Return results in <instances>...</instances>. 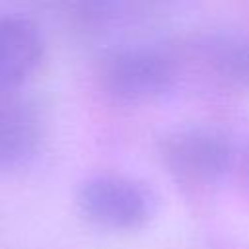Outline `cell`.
<instances>
[{"label": "cell", "mask_w": 249, "mask_h": 249, "mask_svg": "<svg viewBox=\"0 0 249 249\" xmlns=\"http://www.w3.org/2000/svg\"><path fill=\"white\" fill-rule=\"evenodd\" d=\"M101 88L124 103H146L169 93L177 82L175 62L154 47L130 45L107 53L99 64Z\"/></svg>", "instance_id": "obj_1"}, {"label": "cell", "mask_w": 249, "mask_h": 249, "mask_svg": "<svg viewBox=\"0 0 249 249\" xmlns=\"http://www.w3.org/2000/svg\"><path fill=\"white\" fill-rule=\"evenodd\" d=\"M161 160L175 181L187 187H210L231 167L230 140L212 128H185L163 140Z\"/></svg>", "instance_id": "obj_2"}, {"label": "cell", "mask_w": 249, "mask_h": 249, "mask_svg": "<svg viewBox=\"0 0 249 249\" xmlns=\"http://www.w3.org/2000/svg\"><path fill=\"white\" fill-rule=\"evenodd\" d=\"M78 204L89 222L115 231L142 228L154 210L148 189L123 175H97L86 181Z\"/></svg>", "instance_id": "obj_3"}, {"label": "cell", "mask_w": 249, "mask_h": 249, "mask_svg": "<svg viewBox=\"0 0 249 249\" xmlns=\"http://www.w3.org/2000/svg\"><path fill=\"white\" fill-rule=\"evenodd\" d=\"M43 37L25 18H0V91L23 86L43 60Z\"/></svg>", "instance_id": "obj_4"}, {"label": "cell", "mask_w": 249, "mask_h": 249, "mask_svg": "<svg viewBox=\"0 0 249 249\" xmlns=\"http://www.w3.org/2000/svg\"><path fill=\"white\" fill-rule=\"evenodd\" d=\"M39 138L41 123L35 109L16 95H0V171L14 169L29 160Z\"/></svg>", "instance_id": "obj_5"}, {"label": "cell", "mask_w": 249, "mask_h": 249, "mask_svg": "<svg viewBox=\"0 0 249 249\" xmlns=\"http://www.w3.org/2000/svg\"><path fill=\"white\" fill-rule=\"evenodd\" d=\"M208 56L212 66L220 74L249 86V43L247 41L237 37H220L210 43Z\"/></svg>", "instance_id": "obj_6"}, {"label": "cell", "mask_w": 249, "mask_h": 249, "mask_svg": "<svg viewBox=\"0 0 249 249\" xmlns=\"http://www.w3.org/2000/svg\"><path fill=\"white\" fill-rule=\"evenodd\" d=\"M243 179H245V183L249 187V150H247V154L243 158Z\"/></svg>", "instance_id": "obj_7"}]
</instances>
